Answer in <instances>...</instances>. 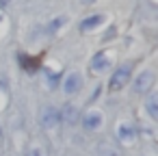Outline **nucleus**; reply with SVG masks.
<instances>
[{"instance_id":"6e6552de","label":"nucleus","mask_w":158,"mask_h":156,"mask_svg":"<svg viewBox=\"0 0 158 156\" xmlns=\"http://www.w3.org/2000/svg\"><path fill=\"white\" fill-rule=\"evenodd\" d=\"M145 108H147V113H149L152 119H158V95H156V93H149Z\"/></svg>"},{"instance_id":"7ed1b4c3","label":"nucleus","mask_w":158,"mask_h":156,"mask_svg":"<svg viewBox=\"0 0 158 156\" xmlns=\"http://www.w3.org/2000/svg\"><path fill=\"white\" fill-rule=\"evenodd\" d=\"M80 87H82V78H80V74H78V72H72V74H67V76H65V80H63V91H65L67 95L78 93V91H80Z\"/></svg>"},{"instance_id":"39448f33","label":"nucleus","mask_w":158,"mask_h":156,"mask_svg":"<svg viewBox=\"0 0 158 156\" xmlns=\"http://www.w3.org/2000/svg\"><path fill=\"white\" fill-rule=\"evenodd\" d=\"M82 126H85L87 130H95V128H100V126H102V115H100L98 111L87 113V115L82 117Z\"/></svg>"},{"instance_id":"f257e3e1","label":"nucleus","mask_w":158,"mask_h":156,"mask_svg":"<svg viewBox=\"0 0 158 156\" xmlns=\"http://www.w3.org/2000/svg\"><path fill=\"white\" fill-rule=\"evenodd\" d=\"M63 121V111L54 108V106H44L41 108V126L44 128H54Z\"/></svg>"},{"instance_id":"1a4fd4ad","label":"nucleus","mask_w":158,"mask_h":156,"mask_svg":"<svg viewBox=\"0 0 158 156\" xmlns=\"http://www.w3.org/2000/svg\"><path fill=\"white\" fill-rule=\"evenodd\" d=\"M98 156H121V154H119V150H117V147H113V145L104 143V145H100V147H98Z\"/></svg>"},{"instance_id":"4468645a","label":"nucleus","mask_w":158,"mask_h":156,"mask_svg":"<svg viewBox=\"0 0 158 156\" xmlns=\"http://www.w3.org/2000/svg\"><path fill=\"white\" fill-rule=\"evenodd\" d=\"M82 2H85V5H89V2H93V0H82Z\"/></svg>"},{"instance_id":"20e7f679","label":"nucleus","mask_w":158,"mask_h":156,"mask_svg":"<svg viewBox=\"0 0 158 156\" xmlns=\"http://www.w3.org/2000/svg\"><path fill=\"white\" fill-rule=\"evenodd\" d=\"M154 74L152 72H143L136 80H134V93H147L152 87H154Z\"/></svg>"},{"instance_id":"9d476101","label":"nucleus","mask_w":158,"mask_h":156,"mask_svg":"<svg viewBox=\"0 0 158 156\" xmlns=\"http://www.w3.org/2000/svg\"><path fill=\"white\" fill-rule=\"evenodd\" d=\"M102 65H108V61H106L104 57H95V61H93V67L98 70V67H102Z\"/></svg>"},{"instance_id":"9b49d317","label":"nucleus","mask_w":158,"mask_h":156,"mask_svg":"<svg viewBox=\"0 0 158 156\" xmlns=\"http://www.w3.org/2000/svg\"><path fill=\"white\" fill-rule=\"evenodd\" d=\"M65 113H67V119H69V124H76V111H74V108H67Z\"/></svg>"},{"instance_id":"0eeeda50","label":"nucleus","mask_w":158,"mask_h":156,"mask_svg":"<svg viewBox=\"0 0 158 156\" xmlns=\"http://www.w3.org/2000/svg\"><path fill=\"white\" fill-rule=\"evenodd\" d=\"M102 22H104V15H91V18H87V20L80 22V31H91V28L100 26Z\"/></svg>"},{"instance_id":"423d86ee","label":"nucleus","mask_w":158,"mask_h":156,"mask_svg":"<svg viewBox=\"0 0 158 156\" xmlns=\"http://www.w3.org/2000/svg\"><path fill=\"white\" fill-rule=\"evenodd\" d=\"M117 137H119L121 141H132V139H134V128H132L130 124H119V126H117Z\"/></svg>"},{"instance_id":"f03ea898","label":"nucleus","mask_w":158,"mask_h":156,"mask_svg":"<svg viewBox=\"0 0 158 156\" xmlns=\"http://www.w3.org/2000/svg\"><path fill=\"white\" fill-rule=\"evenodd\" d=\"M130 80V65H123L119 70H115V74L110 76V82H108V89L110 91H119L121 87H126V82Z\"/></svg>"},{"instance_id":"f8f14e48","label":"nucleus","mask_w":158,"mask_h":156,"mask_svg":"<svg viewBox=\"0 0 158 156\" xmlns=\"http://www.w3.org/2000/svg\"><path fill=\"white\" fill-rule=\"evenodd\" d=\"M28 156H44V150L41 147H31L28 150Z\"/></svg>"},{"instance_id":"ddd939ff","label":"nucleus","mask_w":158,"mask_h":156,"mask_svg":"<svg viewBox=\"0 0 158 156\" xmlns=\"http://www.w3.org/2000/svg\"><path fill=\"white\" fill-rule=\"evenodd\" d=\"M11 2V0H0V5H9Z\"/></svg>"}]
</instances>
